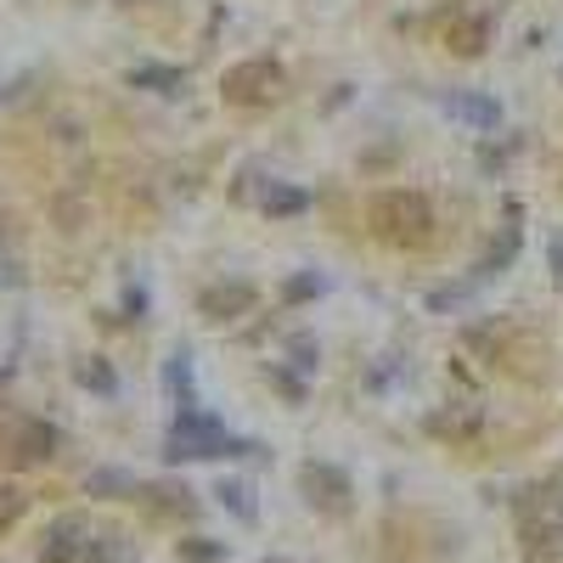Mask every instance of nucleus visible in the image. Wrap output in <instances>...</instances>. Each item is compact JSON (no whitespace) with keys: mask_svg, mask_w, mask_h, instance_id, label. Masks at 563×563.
<instances>
[{"mask_svg":"<svg viewBox=\"0 0 563 563\" xmlns=\"http://www.w3.org/2000/svg\"><path fill=\"white\" fill-rule=\"evenodd\" d=\"M135 541L113 525H97L85 512H63V519L40 536V563H135Z\"/></svg>","mask_w":563,"mask_h":563,"instance_id":"obj_1","label":"nucleus"},{"mask_svg":"<svg viewBox=\"0 0 563 563\" xmlns=\"http://www.w3.org/2000/svg\"><path fill=\"white\" fill-rule=\"evenodd\" d=\"M164 456L169 462H214V456H260L254 440L231 434L220 417H209L203 406H180L175 422H169V440H164Z\"/></svg>","mask_w":563,"mask_h":563,"instance_id":"obj_2","label":"nucleus"},{"mask_svg":"<svg viewBox=\"0 0 563 563\" xmlns=\"http://www.w3.org/2000/svg\"><path fill=\"white\" fill-rule=\"evenodd\" d=\"M366 220L372 231L389 243V249H429L440 238V220H434V203L422 192H406V186H389L366 203Z\"/></svg>","mask_w":563,"mask_h":563,"instance_id":"obj_3","label":"nucleus"},{"mask_svg":"<svg viewBox=\"0 0 563 563\" xmlns=\"http://www.w3.org/2000/svg\"><path fill=\"white\" fill-rule=\"evenodd\" d=\"M220 90H225V102H238V108H260V102H276L282 90H288V74H282V63H271V57H254V63L225 68Z\"/></svg>","mask_w":563,"mask_h":563,"instance_id":"obj_4","label":"nucleus"},{"mask_svg":"<svg viewBox=\"0 0 563 563\" xmlns=\"http://www.w3.org/2000/svg\"><path fill=\"white\" fill-rule=\"evenodd\" d=\"M299 485H305V501L321 507V512H350V474H339L333 462H305L299 467Z\"/></svg>","mask_w":563,"mask_h":563,"instance_id":"obj_5","label":"nucleus"},{"mask_svg":"<svg viewBox=\"0 0 563 563\" xmlns=\"http://www.w3.org/2000/svg\"><path fill=\"white\" fill-rule=\"evenodd\" d=\"M440 113H451L467 130H496L501 124V108H496V97H485V90H440Z\"/></svg>","mask_w":563,"mask_h":563,"instance_id":"obj_6","label":"nucleus"},{"mask_svg":"<svg viewBox=\"0 0 563 563\" xmlns=\"http://www.w3.org/2000/svg\"><path fill=\"white\" fill-rule=\"evenodd\" d=\"M254 282H214V288H203L198 294V310L209 316V321H238V316H249L254 310Z\"/></svg>","mask_w":563,"mask_h":563,"instance_id":"obj_7","label":"nucleus"},{"mask_svg":"<svg viewBox=\"0 0 563 563\" xmlns=\"http://www.w3.org/2000/svg\"><path fill=\"white\" fill-rule=\"evenodd\" d=\"M57 445H63V434L52 429V422H40V417H29V422L12 429V456L18 462H52Z\"/></svg>","mask_w":563,"mask_h":563,"instance_id":"obj_8","label":"nucleus"},{"mask_svg":"<svg viewBox=\"0 0 563 563\" xmlns=\"http://www.w3.org/2000/svg\"><path fill=\"white\" fill-rule=\"evenodd\" d=\"M260 209L271 220H288V214H305L310 209V192H305V186H288V180H271L265 192H260Z\"/></svg>","mask_w":563,"mask_h":563,"instance_id":"obj_9","label":"nucleus"},{"mask_svg":"<svg viewBox=\"0 0 563 563\" xmlns=\"http://www.w3.org/2000/svg\"><path fill=\"white\" fill-rule=\"evenodd\" d=\"M164 389L175 395V406H198V389H192V350H175V355H169Z\"/></svg>","mask_w":563,"mask_h":563,"instance_id":"obj_10","label":"nucleus"},{"mask_svg":"<svg viewBox=\"0 0 563 563\" xmlns=\"http://www.w3.org/2000/svg\"><path fill=\"white\" fill-rule=\"evenodd\" d=\"M130 85L135 90H158V97H175V90H186V74L180 68H158V63H141V68H130Z\"/></svg>","mask_w":563,"mask_h":563,"instance_id":"obj_11","label":"nucleus"},{"mask_svg":"<svg viewBox=\"0 0 563 563\" xmlns=\"http://www.w3.org/2000/svg\"><path fill=\"white\" fill-rule=\"evenodd\" d=\"M74 378H79V384H85L90 395H102V400H113V395H119V372H113V366H108L102 355L79 361V366H74Z\"/></svg>","mask_w":563,"mask_h":563,"instance_id":"obj_12","label":"nucleus"},{"mask_svg":"<svg viewBox=\"0 0 563 563\" xmlns=\"http://www.w3.org/2000/svg\"><path fill=\"white\" fill-rule=\"evenodd\" d=\"M214 496H220V507H231V512H238L243 525H254V519H260V507H254V490H249L243 479H220V485H214Z\"/></svg>","mask_w":563,"mask_h":563,"instance_id":"obj_13","label":"nucleus"},{"mask_svg":"<svg viewBox=\"0 0 563 563\" xmlns=\"http://www.w3.org/2000/svg\"><path fill=\"white\" fill-rule=\"evenodd\" d=\"M85 490H90V496H135L141 485H135L130 474H119V467H97V474L85 479Z\"/></svg>","mask_w":563,"mask_h":563,"instance_id":"obj_14","label":"nucleus"},{"mask_svg":"<svg viewBox=\"0 0 563 563\" xmlns=\"http://www.w3.org/2000/svg\"><path fill=\"white\" fill-rule=\"evenodd\" d=\"M321 294H327V276H316V271H299V276L282 282V299L288 305H305V299H321Z\"/></svg>","mask_w":563,"mask_h":563,"instance_id":"obj_15","label":"nucleus"},{"mask_svg":"<svg viewBox=\"0 0 563 563\" xmlns=\"http://www.w3.org/2000/svg\"><path fill=\"white\" fill-rule=\"evenodd\" d=\"M485 34H490V23H485V18L462 23V29H456V52H467V57H474V52H485Z\"/></svg>","mask_w":563,"mask_h":563,"instance_id":"obj_16","label":"nucleus"},{"mask_svg":"<svg viewBox=\"0 0 563 563\" xmlns=\"http://www.w3.org/2000/svg\"><path fill=\"white\" fill-rule=\"evenodd\" d=\"M288 355H294V366H299V372H316V361H321V344L299 333V339L288 344Z\"/></svg>","mask_w":563,"mask_h":563,"instance_id":"obj_17","label":"nucleus"},{"mask_svg":"<svg viewBox=\"0 0 563 563\" xmlns=\"http://www.w3.org/2000/svg\"><path fill=\"white\" fill-rule=\"evenodd\" d=\"M180 552L192 558V563H214V558H225V547H214V541H203V536H192V541H180Z\"/></svg>","mask_w":563,"mask_h":563,"instance_id":"obj_18","label":"nucleus"},{"mask_svg":"<svg viewBox=\"0 0 563 563\" xmlns=\"http://www.w3.org/2000/svg\"><path fill=\"white\" fill-rule=\"evenodd\" d=\"M23 512V490H12V485H0V530H7L12 519Z\"/></svg>","mask_w":563,"mask_h":563,"instance_id":"obj_19","label":"nucleus"},{"mask_svg":"<svg viewBox=\"0 0 563 563\" xmlns=\"http://www.w3.org/2000/svg\"><path fill=\"white\" fill-rule=\"evenodd\" d=\"M552 276H558V288H563V231H552Z\"/></svg>","mask_w":563,"mask_h":563,"instance_id":"obj_20","label":"nucleus"},{"mask_svg":"<svg viewBox=\"0 0 563 563\" xmlns=\"http://www.w3.org/2000/svg\"><path fill=\"white\" fill-rule=\"evenodd\" d=\"M124 310L141 321V310H147V294H141V288H130V294H124Z\"/></svg>","mask_w":563,"mask_h":563,"instance_id":"obj_21","label":"nucleus"},{"mask_svg":"<svg viewBox=\"0 0 563 563\" xmlns=\"http://www.w3.org/2000/svg\"><path fill=\"white\" fill-rule=\"evenodd\" d=\"M552 490H563V467H558V479H552Z\"/></svg>","mask_w":563,"mask_h":563,"instance_id":"obj_22","label":"nucleus"},{"mask_svg":"<svg viewBox=\"0 0 563 563\" xmlns=\"http://www.w3.org/2000/svg\"><path fill=\"white\" fill-rule=\"evenodd\" d=\"M265 563H288V558H265Z\"/></svg>","mask_w":563,"mask_h":563,"instance_id":"obj_23","label":"nucleus"}]
</instances>
